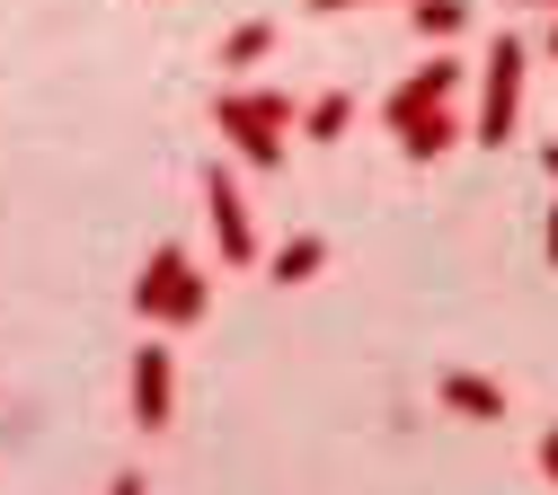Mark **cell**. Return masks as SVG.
<instances>
[{"instance_id":"d6986e66","label":"cell","mask_w":558,"mask_h":495,"mask_svg":"<svg viewBox=\"0 0 558 495\" xmlns=\"http://www.w3.org/2000/svg\"><path fill=\"white\" fill-rule=\"evenodd\" d=\"M549 62H558V10H549Z\"/></svg>"},{"instance_id":"e0dca14e","label":"cell","mask_w":558,"mask_h":495,"mask_svg":"<svg viewBox=\"0 0 558 495\" xmlns=\"http://www.w3.org/2000/svg\"><path fill=\"white\" fill-rule=\"evenodd\" d=\"M107 495H143V478H133V469H124V478H116V486H107Z\"/></svg>"},{"instance_id":"9c48e42d","label":"cell","mask_w":558,"mask_h":495,"mask_svg":"<svg viewBox=\"0 0 558 495\" xmlns=\"http://www.w3.org/2000/svg\"><path fill=\"white\" fill-rule=\"evenodd\" d=\"M390 141H399L408 160H444L452 141H461V115H452V107H435V115H416V124H408V133H390Z\"/></svg>"},{"instance_id":"5bb4252c","label":"cell","mask_w":558,"mask_h":495,"mask_svg":"<svg viewBox=\"0 0 558 495\" xmlns=\"http://www.w3.org/2000/svg\"><path fill=\"white\" fill-rule=\"evenodd\" d=\"M541 469H549V486H558V424L541 434Z\"/></svg>"},{"instance_id":"9a60e30c","label":"cell","mask_w":558,"mask_h":495,"mask_svg":"<svg viewBox=\"0 0 558 495\" xmlns=\"http://www.w3.org/2000/svg\"><path fill=\"white\" fill-rule=\"evenodd\" d=\"M311 18H337V10H364V0H302Z\"/></svg>"},{"instance_id":"277c9868","label":"cell","mask_w":558,"mask_h":495,"mask_svg":"<svg viewBox=\"0 0 558 495\" xmlns=\"http://www.w3.org/2000/svg\"><path fill=\"white\" fill-rule=\"evenodd\" d=\"M124 381H133V424H143V434H160L169 407H178V363H169V345H133Z\"/></svg>"},{"instance_id":"7a4b0ae2","label":"cell","mask_w":558,"mask_h":495,"mask_svg":"<svg viewBox=\"0 0 558 495\" xmlns=\"http://www.w3.org/2000/svg\"><path fill=\"white\" fill-rule=\"evenodd\" d=\"M514 115H523V36H487V53H478V151L514 141Z\"/></svg>"},{"instance_id":"ac0fdd59","label":"cell","mask_w":558,"mask_h":495,"mask_svg":"<svg viewBox=\"0 0 558 495\" xmlns=\"http://www.w3.org/2000/svg\"><path fill=\"white\" fill-rule=\"evenodd\" d=\"M541 177H549V186H558V141H549V151H541Z\"/></svg>"},{"instance_id":"ffe728a7","label":"cell","mask_w":558,"mask_h":495,"mask_svg":"<svg viewBox=\"0 0 558 495\" xmlns=\"http://www.w3.org/2000/svg\"><path fill=\"white\" fill-rule=\"evenodd\" d=\"M514 10H558V0H514Z\"/></svg>"},{"instance_id":"3957f363","label":"cell","mask_w":558,"mask_h":495,"mask_svg":"<svg viewBox=\"0 0 558 495\" xmlns=\"http://www.w3.org/2000/svg\"><path fill=\"white\" fill-rule=\"evenodd\" d=\"M452 98H461V62H452V53H435V62H416L408 81L381 98V124H390V133H408L416 115H435V107H452Z\"/></svg>"},{"instance_id":"5b68a950","label":"cell","mask_w":558,"mask_h":495,"mask_svg":"<svg viewBox=\"0 0 558 495\" xmlns=\"http://www.w3.org/2000/svg\"><path fill=\"white\" fill-rule=\"evenodd\" d=\"M204 212H214V239H222V257H231V265H257L248 195H240V177H231V169H214V177H204Z\"/></svg>"},{"instance_id":"6da1fadb","label":"cell","mask_w":558,"mask_h":495,"mask_svg":"<svg viewBox=\"0 0 558 495\" xmlns=\"http://www.w3.org/2000/svg\"><path fill=\"white\" fill-rule=\"evenodd\" d=\"M302 107L284 98V89H231L222 107H214V124L231 133V151L248 160V169H266L275 177V160H284V124H293Z\"/></svg>"},{"instance_id":"52a82bcc","label":"cell","mask_w":558,"mask_h":495,"mask_svg":"<svg viewBox=\"0 0 558 495\" xmlns=\"http://www.w3.org/2000/svg\"><path fill=\"white\" fill-rule=\"evenodd\" d=\"M435 398H444L452 416H478V424H497V416H506V389L487 381V372H444V381H435Z\"/></svg>"},{"instance_id":"30bf717a","label":"cell","mask_w":558,"mask_h":495,"mask_svg":"<svg viewBox=\"0 0 558 495\" xmlns=\"http://www.w3.org/2000/svg\"><path fill=\"white\" fill-rule=\"evenodd\" d=\"M408 27H416V45H452L470 27V0H408Z\"/></svg>"},{"instance_id":"ba28073f","label":"cell","mask_w":558,"mask_h":495,"mask_svg":"<svg viewBox=\"0 0 558 495\" xmlns=\"http://www.w3.org/2000/svg\"><path fill=\"white\" fill-rule=\"evenodd\" d=\"M319 265H328V239H319V231H293L284 248L266 257V283H311Z\"/></svg>"},{"instance_id":"8fae6325","label":"cell","mask_w":558,"mask_h":495,"mask_svg":"<svg viewBox=\"0 0 558 495\" xmlns=\"http://www.w3.org/2000/svg\"><path fill=\"white\" fill-rule=\"evenodd\" d=\"M204 310H214V283H204V274L186 265V274H178V293L160 301V319H151V327H195Z\"/></svg>"},{"instance_id":"4fadbf2b","label":"cell","mask_w":558,"mask_h":495,"mask_svg":"<svg viewBox=\"0 0 558 495\" xmlns=\"http://www.w3.org/2000/svg\"><path fill=\"white\" fill-rule=\"evenodd\" d=\"M345 124H355V98H345V89H328V98L302 107V133H311V141H337Z\"/></svg>"},{"instance_id":"8992f818","label":"cell","mask_w":558,"mask_h":495,"mask_svg":"<svg viewBox=\"0 0 558 495\" xmlns=\"http://www.w3.org/2000/svg\"><path fill=\"white\" fill-rule=\"evenodd\" d=\"M178 274H186V248H178V239H160V248L143 257V274H133V293H124L143 327H151V319H160V301L178 293Z\"/></svg>"},{"instance_id":"2e32d148","label":"cell","mask_w":558,"mask_h":495,"mask_svg":"<svg viewBox=\"0 0 558 495\" xmlns=\"http://www.w3.org/2000/svg\"><path fill=\"white\" fill-rule=\"evenodd\" d=\"M541 248H549V265H558V203H549V231H541Z\"/></svg>"},{"instance_id":"7c38bea8","label":"cell","mask_w":558,"mask_h":495,"mask_svg":"<svg viewBox=\"0 0 558 495\" xmlns=\"http://www.w3.org/2000/svg\"><path fill=\"white\" fill-rule=\"evenodd\" d=\"M266 53H275V18H240V27L222 36V62H231V71H257Z\"/></svg>"}]
</instances>
